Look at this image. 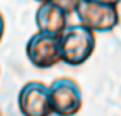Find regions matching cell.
Segmentation results:
<instances>
[{"mask_svg":"<svg viewBox=\"0 0 121 116\" xmlns=\"http://www.w3.org/2000/svg\"><path fill=\"white\" fill-rule=\"evenodd\" d=\"M96 48L95 32L85 25H68L60 35L61 61L68 66H80L93 55Z\"/></svg>","mask_w":121,"mask_h":116,"instance_id":"obj_1","label":"cell"},{"mask_svg":"<svg viewBox=\"0 0 121 116\" xmlns=\"http://www.w3.org/2000/svg\"><path fill=\"white\" fill-rule=\"evenodd\" d=\"M75 13L78 15L80 23L85 25L86 28L93 30L95 33L96 32H99V33L111 32L119 23V12H118L116 5H109V4L81 0Z\"/></svg>","mask_w":121,"mask_h":116,"instance_id":"obj_2","label":"cell"},{"mask_svg":"<svg viewBox=\"0 0 121 116\" xmlns=\"http://www.w3.org/2000/svg\"><path fill=\"white\" fill-rule=\"evenodd\" d=\"M48 88L52 108L56 116H75L76 113H80L83 106V93L75 80L61 76L53 80Z\"/></svg>","mask_w":121,"mask_h":116,"instance_id":"obj_3","label":"cell"},{"mask_svg":"<svg viewBox=\"0 0 121 116\" xmlns=\"http://www.w3.org/2000/svg\"><path fill=\"white\" fill-rule=\"evenodd\" d=\"M25 53L33 66L40 70L52 68L61 61L60 37L47 33V32H38L28 38Z\"/></svg>","mask_w":121,"mask_h":116,"instance_id":"obj_4","label":"cell"},{"mask_svg":"<svg viewBox=\"0 0 121 116\" xmlns=\"http://www.w3.org/2000/svg\"><path fill=\"white\" fill-rule=\"evenodd\" d=\"M18 109L22 116H50L53 114L50 88L42 81H28L18 93Z\"/></svg>","mask_w":121,"mask_h":116,"instance_id":"obj_5","label":"cell"},{"mask_svg":"<svg viewBox=\"0 0 121 116\" xmlns=\"http://www.w3.org/2000/svg\"><path fill=\"white\" fill-rule=\"evenodd\" d=\"M68 13L53 0L40 4L35 13V23L38 32H47L52 35H61L63 30L68 27Z\"/></svg>","mask_w":121,"mask_h":116,"instance_id":"obj_6","label":"cell"},{"mask_svg":"<svg viewBox=\"0 0 121 116\" xmlns=\"http://www.w3.org/2000/svg\"><path fill=\"white\" fill-rule=\"evenodd\" d=\"M55 4H58L68 15H71V13H75L76 12V9H78V5H80V2L81 0H53Z\"/></svg>","mask_w":121,"mask_h":116,"instance_id":"obj_7","label":"cell"},{"mask_svg":"<svg viewBox=\"0 0 121 116\" xmlns=\"http://www.w3.org/2000/svg\"><path fill=\"white\" fill-rule=\"evenodd\" d=\"M4 32H5V20H4V15L0 12V42L4 38Z\"/></svg>","mask_w":121,"mask_h":116,"instance_id":"obj_8","label":"cell"},{"mask_svg":"<svg viewBox=\"0 0 121 116\" xmlns=\"http://www.w3.org/2000/svg\"><path fill=\"white\" fill-rule=\"evenodd\" d=\"M93 2H99V4H109V5H118L121 0H93Z\"/></svg>","mask_w":121,"mask_h":116,"instance_id":"obj_9","label":"cell"},{"mask_svg":"<svg viewBox=\"0 0 121 116\" xmlns=\"http://www.w3.org/2000/svg\"><path fill=\"white\" fill-rule=\"evenodd\" d=\"M37 2H40V4H43V2H48V0H37Z\"/></svg>","mask_w":121,"mask_h":116,"instance_id":"obj_10","label":"cell"},{"mask_svg":"<svg viewBox=\"0 0 121 116\" xmlns=\"http://www.w3.org/2000/svg\"><path fill=\"white\" fill-rule=\"evenodd\" d=\"M0 116H2V111H0Z\"/></svg>","mask_w":121,"mask_h":116,"instance_id":"obj_11","label":"cell"}]
</instances>
